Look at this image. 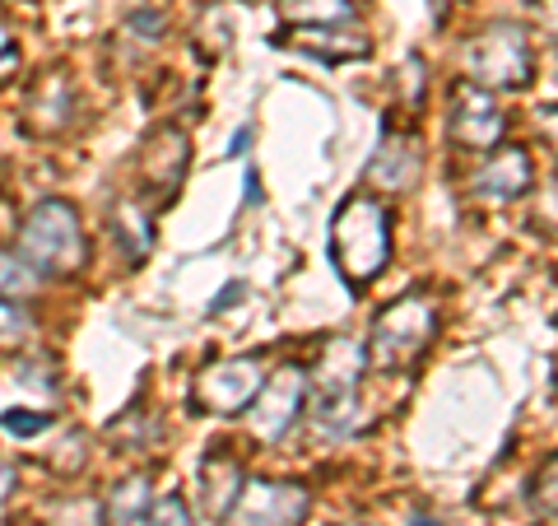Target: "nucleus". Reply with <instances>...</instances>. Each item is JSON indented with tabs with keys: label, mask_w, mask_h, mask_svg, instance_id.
<instances>
[{
	"label": "nucleus",
	"mask_w": 558,
	"mask_h": 526,
	"mask_svg": "<svg viewBox=\"0 0 558 526\" xmlns=\"http://www.w3.org/2000/svg\"><path fill=\"white\" fill-rule=\"evenodd\" d=\"M330 261L349 289H363L391 261V210L368 191L344 196L330 219Z\"/></svg>",
	"instance_id": "nucleus-1"
},
{
	"label": "nucleus",
	"mask_w": 558,
	"mask_h": 526,
	"mask_svg": "<svg viewBox=\"0 0 558 526\" xmlns=\"http://www.w3.org/2000/svg\"><path fill=\"white\" fill-rule=\"evenodd\" d=\"M438 340V303L428 294H400L396 303H387L373 318L368 345H363V359H368L373 373H414L424 355Z\"/></svg>",
	"instance_id": "nucleus-2"
},
{
	"label": "nucleus",
	"mask_w": 558,
	"mask_h": 526,
	"mask_svg": "<svg viewBox=\"0 0 558 526\" xmlns=\"http://www.w3.org/2000/svg\"><path fill=\"white\" fill-rule=\"evenodd\" d=\"M20 252L28 256V266L47 275H75L84 271V256H89V242H84V224L80 210L70 201H38L20 224Z\"/></svg>",
	"instance_id": "nucleus-3"
},
{
	"label": "nucleus",
	"mask_w": 558,
	"mask_h": 526,
	"mask_svg": "<svg viewBox=\"0 0 558 526\" xmlns=\"http://www.w3.org/2000/svg\"><path fill=\"white\" fill-rule=\"evenodd\" d=\"M465 75L470 84L498 94V89H526L535 65H531V38L517 24H488L475 33V43L465 47Z\"/></svg>",
	"instance_id": "nucleus-4"
},
{
	"label": "nucleus",
	"mask_w": 558,
	"mask_h": 526,
	"mask_svg": "<svg viewBox=\"0 0 558 526\" xmlns=\"http://www.w3.org/2000/svg\"><path fill=\"white\" fill-rule=\"evenodd\" d=\"M260 387H266V363L256 355H233V359H215L209 368H201L191 401H196L201 415L229 419V415L247 410Z\"/></svg>",
	"instance_id": "nucleus-5"
},
{
	"label": "nucleus",
	"mask_w": 558,
	"mask_h": 526,
	"mask_svg": "<svg viewBox=\"0 0 558 526\" xmlns=\"http://www.w3.org/2000/svg\"><path fill=\"white\" fill-rule=\"evenodd\" d=\"M312 513L307 485L293 480H242L223 526H303Z\"/></svg>",
	"instance_id": "nucleus-6"
},
{
	"label": "nucleus",
	"mask_w": 558,
	"mask_h": 526,
	"mask_svg": "<svg viewBox=\"0 0 558 526\" xmlns=\"http://www.w3.org/2000/svg\"><path fill=\"white\" fill-rule=\"evenodd\" d=\"M303 410H307V373L299 363H284L266 378V387L247 406V433L256 443H279V438L299 425Z\"/></svg>",
	"instance_id": "nucleus-7"
},
{
	"label": "nucleus",
	"mask_w": 558,
	"mask_h": 526,
	"mask_svg": "<svg viewBox=\"0 0 558 526\" xmlns=\"http://www.w3.org/2000/svg\"><path fill=\"white\" fill-rule=\"evenodd\" d=\"M502 131H508V112L498 108V98L480 89V84H457L447 98V135L451 145L461 150H494L502 145Z\"/></svg>",
	"instance_id": "nucleus-8"
},
{
	"label": "nucleus",
	"mask_w": 558,
	"mask_h": 526,
	"mask_svg": "<svg viewBox=\"0 0 558 526\" xmlns=\"http://www.w3.org/2000/svg\"><path fill=\"white\" fill-rule=\"evenodd\" d=\"M531 191V154L517 145H494L480 172L470 178V196H480L488 205H512Z\"/></svg>",
	"instance_id": "nucleus-9"
},
{
	"label": "nucleus",
	"mask_w": 558,
	"mask_h": 526,
	"mask_svg": "<svg viewBox=\"0 0 558 526\" xmlns=\"http://www.w3.org/2000/svg\"><path fill=\"white\" fill-rule=\"evenodd\" d=\"M284 47L312 51V57H322V61H363L373 51L368 33H359L349 24H299L284 33Z\"/></svg>",
	"instance_id": "nucleus-10"
},
{
	"label": "nucleus",
	"mask_w": 558,
	"mask_h": 526,
	"mask_svg": "<svg viewBox=\"0 0 558 526\" xmlns=\"http://www.w3.org/2000/svg\"><path fill=\"white\" fill-rule=\"evenodd\" d=\"M186 159H191L186 135H182L178 127H163V131L149 135L145 154H140V172H145V182H149L154 191L172 196V191H178V182L186 178Z\"/></svg>",
	"instance_id": "nucleus-11"
},
{
	"label": "nucleus",
	"mask_w": 558,
	"mask_h": 526,
	"mask_svg": "<svg viewBox=\"0 0 558 526\" xmlns=\"http://www.w3.org/2000/svg\"><path fill=\"white\" fill-rule=\"evenodd\" d=\"M414 172H418L414 135H400V131L387 127V135H381V145H377L373 164H368V182L381 187V191H400V187L414 182Z\"/></svg>",
	"instance_id": "nucleus-12"
},
{
	"label": "nucleus",
	"mask_w": 558,
	"mask_h": 526,
	"mask_svg": "<svg viewBox=\"0 0 558 526\" xmlns=\"http://www.w3.org/2000/svg\"><path fill=\"white\" fill-rule=\"evenodd\" d=\"M312 396V425H317L326 438H349L368 425V415H363V401H359V387L354 392H322V387H307Z\"/></svg>",
	"instance_id": "nucleus-13"
},
{
	"label": "nucleus",
	"mask_w": 558,
	"mask_h": 526,
	"mask_svg": "<svg viewBox=\"0 0 558 526\" xmlns=\"http://www.w3.org/2000/svg\"><path fill=\"white\" fill-rule=\"evenodd\" d=\"M238 489H242V462L233 457L229 447H215L201 462V499H205V513L209 517H223L233 507Z\"/></svg>",
	"instance_id": "nucleus-14"
},
{
	"label": "nucleus",
	"mask_w": 558,
	"mask_h": 526,
	"mask_svg": "<svg viewBox=\"0 0 558 526\" xmlns=\"http://www.w3.org/2000/svg\"><path fill=\"white\" fill-rule=\"evenodd\" d=\"M70 108H75V98H70V84L61 75H47L38 84V94H33V103H28L33 127L38 131H61L70 121Z\"/></svg>",
	"instance_id": "nucleus-15"
},
{
	"label": "nucleus",
	"mask_w": 558,
	"mask_h": 526,
	"mask_svg": "<svg viewBox=\"0 0 558 526\" xmlns=\"http://www.w3.org/2000/svg\"><path fill=\"white\" fill-rule=\"evenodd\" d=\"M112 229L121 238V252H126L131 261H145L149 248H154V229H149V215L140 210V201H121L112 210Z\"/></svg>",
	"instance_id": "nucleus-16"
},
{
	"label": "nucleus",
	"mask_w": 558,
	"mask_h": 526,
	"mask_svg": "<svg viewBox=\"0 0 558 526\" xmlns=\"http://www.w3.org/2000/svg\"><path fill=\"white\" fill-rule=\"evenodd\" d=\"M279 20L284 24H349L354 20V0H279Z\"/></svg>",
	"instance_id": "nucleus-17"
},
{
	"label": "nucleus",
	"mask_w": 558,
	"mask_h": 526,
	"mask_svg": "<svg viewBox=\"0 0 558 526\" xmlns=\"http://www.w3.org/2000/svg\"><path fill=\"white\" fill-rule=\"evenodd\" d=\"M38 289H43V275L28 266V256L20 248L0 252V298H20V303H28Z\"/></svg>",
	"instance_id": "nucleus-18"
},
{
	"label": "nucleus",
	"mask_w": 558,
	"mask_h": 526,
	"mask_svg": "<svg viewBox=\"0 0 558 526\" xmlns=\"http://www.w3.org/2000/svg\"><path fill=\"white\" fill-rule=\"evenodd\" d=\"M154 503L149 494V480L145 476H131V480H121L112 489V503H108V522L112 526H135L140 517H145V507Z\"/></svg>",
	"instance_id": "nucleus-19"
},
{
	"label": "nucleus",
	"mask_w": 558,
	"mask_h": 526,
	"mask_svg": "<svg viewBox=\"0 0 558 526\" xmlns=\"http://www.w3.org/2000/svg\"><path fill=\"white\" fill-rule=\"evenodd\" d=\"M531 507L539 517H558V452L539 462V470L531 476Z\"/></svg>",
	"instance_id": "nucleus-20"
},
{
	"label": "nucleus",
	"mask_w": 558,
	"mask_h": 526,
	"mask_svg": "<svg viewBox=\"0 0 558 526\" xmlns=\"http://www.w3.org/2000/svg\"><path fill=\"white\" fill-rule=\"evenodd\" d=\"M14 382L28 387V392L51 396V392H57V382H61V373H57V363H51L47 355H28V359L14 363Z\"/></svg>",
	"instance_id": "nucleus-21"
},
{
	"label": "nucleus",
	"mask_w": 558,
	"mask_h": 526,
	"mask_svg": "<svg viewBox=\"0 0 558 526\" xmlns=\"http://www.w3.org/2000/svg\"><path fill=\"white\" fill-rule=\"evenodd\" d=\"M33 312L28 303H20V298H0V345H14V340H24L33 336Z\"/></svg>",
	"instance_id": "nucleus-22"
},
{
	"label": "nucleus",
	"mask_w": 558,
	"mask_h": 526,
	"mask_svg": "<svg viewBox=\"0 0 558 526\" xmlns=\"http://www.w3.org/2000/svg\"><path fill=\"white\" fill-rule=\"evenodd\" d=\"M135 526H196V517H191L182 494H168V499H154Z\"/></svg>",
	"instance_id": "nucleus-23"
},
{
	"label": "nucleus",
	"mask_w": 558,
	"mask_h": 526,
	"mask_svg": "<svg viewBox=\"0 0 558 526\" xmlns=\"http://www.w3.org/2000/svg\"><path fill=\"white\" fill-rule=\"evenodd\" d=\"M51 425V419L47 415H0V429H5V433H20V438H33V433H43Z\"/></svg>",
	"instance_id": "nucleus-24"
},
{
	"label": "nucleus",
	"mask_w": 558,
	"mask_h": 526,
	"mask_svg": "<svg viewBox=\"0 0 558 526\" xmlns=\"http://www.w3.org/2000/svg\"><path fill=\"white\" fill-rule=\"evenodd\" d=\"M20 65V47H14V38H10V28L0 24V75H10V70Z\"/></svg>",
	"instance_id": "nucleus-25"
},
{
	"label": "nucleus",
	"mask_w": 558,
	"mask_h": 526,
	"mask_svg": "<svg viewBox=\"0 0 558 526\" xmlns=\"http://www.w3.org/2000/svg\"><path fill=\"white\" fill-rule=\"evenodd\" d=\"M14 485H20V470H14L10 462H0V499H10Z\"/></svg>",
	"instance_id": "nucleus-26"
},
{
	"label": "nucleus",
	"mask_w": 558,
	"mask_h": 526,
	"mask_svg": "<svg viewBox=\"0 0 558 526\" xmlns=\"http://www.w3.org/2000/svg\"><path fill=\"white\" fill-rule=\"evenodd\" d=\"M539 131H545L554 140V150H558V108H545L539 112Z\"/></svg>",
	"instance_id": "nucleus-27"
},
{
	"label": "nucleus",
	"mask_w": 558,
	"mask_h": 526,
	"mask_svg": "<svg viewBox=\"0 0 558 526\" xmlns=\"http://www.w3.org/2000/svg\"><path fill=\"white\" fill-rule=\"evenodd\" d=\"M535 5L545 10V24H549V28L558 33V0H535Z\"/></svg>",
	"instance_id": "nucleus-28"
},
{
	"label": "nucleus",
	"mask_w": 558,
	"mask_h": 526,
	"mask_svg": "<svg viewBox=\"0 0 558 526\" xmlns=\"http://www.w3.org/2000/svg\"><path fill=\"white\" fill-rule=\"evenodd\" d=\"M410 526H442V522H433V517H410Z\"/></svg>",
	"instance_id": "nucleus-29"
},
{
	"label": "nucleus",
	"mask_w": 558,
	"mask_h": 526,
	"mask_svg": "<svg viewBox=\"0 0 558 526\" xmlns=\"http://www.w3.org/2000/svg\"><path fill=\"white\" fill-rule=\"evenodd\" d=\"M349 526H359V522H349Z\"/></svg>",
	"instance_id": "nucleus-30"
}]
</instances>
